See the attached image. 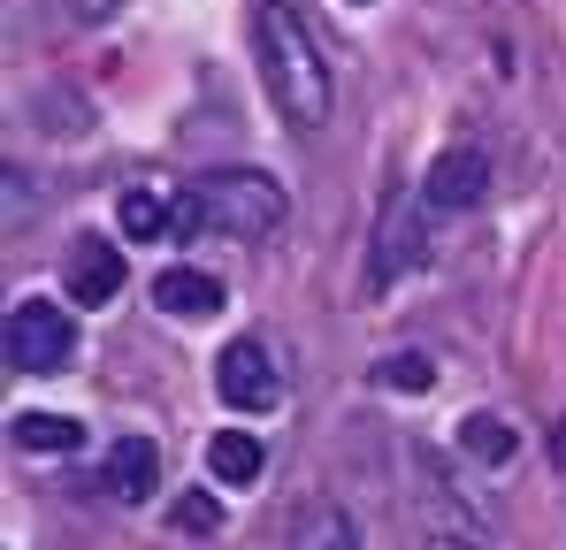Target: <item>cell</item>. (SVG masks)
Listing matches in <instances>:
<instances>
[{
  "label": "cell",
  "instance_id": "6da1fadb",
  "mask_svg": "<svg viewBox=\"0 0 566 550\" xmlns=\"http://www.w3.org/2000/svg\"><path fill=\"white\" fill-rule=\"evenodd\" d=\"M253 39H261V70H269V92H276V107L291 123H329V62H322V46H314V31L298 23V8L291 0H261V15H253Z\"/></svg>",
  "mask_w": 566,
  "mask_h": 550
},
{
  "label": "cell",
  "instance_id": "7a4b0ae2",
  "mask_svg": "<svg viewBox=\"0 0 566 550\" xmlns=\"http://www.w3.org/2000/svg\"><path fill=\"white\" fill-rule=\"evenodd\" d=\"M191 191L207 207V230H222V237H269V230H283V214H291L283 183L261 177V169H222V177H199Z\"/></svg>",
  "mask_w": 566,
  "mask_h": 550
},
{
  "label": "cell",
  "instance_id": "3957f363",
  "mask_svg": "<svg viewBox=\"0 0 566 550\" xmlns=\"http://www.w3.org/2000/svg\"><path fill=\"white\" fill-rule=\"evenodd\" d=\"M70 352H77V321L54 298H23L8 314V367L15 374H62Z\"/></svg>",
  "mask_w": 566,
  "mask_h": 550
},
{
  "label": "cell",
  "instance_id": "277c9868",
  "mask_svg": "<svg viewBox=\"0 0 566 550\" xmlns=\"http://www.w3.org/2000/svg\"><path fill=\"white\" fill-rule=\"evenodd\" d=\"M214 398H222L230 413H269V405L283 398L276 367H269V352H261L253 337L222 345V360H214Z\"/></svg>",
  "mask_w": 566,
  "mask_h": 550
},
{
  "label": "cell",
  "instance_id": "5b68a950",
  "mask_svg": "<svg viewBox=\"0 0 566 550\" xmlns=\"http://www.w3.org/2000/svg\"><path fill=\"white\" fill-rule=\"evenodd\" d=\"M482 183H490V161H482L474 146H452V154H437V161H429L421 199H429L437 214H468L474 199H482Z\"/></svg>",
  "mask_w": 566,
  "mask_h": 550
},
{
  "label": "cell",
  "instance_id": "8992f818",
  "mask_svg": "<svg viewBox=\"0 0 566 550\" xmlns=\"http://www.w3.org/2000/svg\"><path fill=\"white\" fill-rule=\"evenodd\" d=\"M123 290V253L107 237H77L70 245V306H115Z\"/></svg>",
  "mask_w": 566,
  "mask_h": 550
},
{
  "label": "cell",
  "instance_id": "52a82bcc",
  "mask_svg": "<svg viewBox=\"0 0 566 550\" xmlns=\"http://www.w3.org/2000/svg\"><path fill=\"white\" fill-rule=\"evenodd\" d=\"M154 306L177 314V321H207V314H222V283L207 268H161L154 275Z\"/></svg>",
  "mask_w": 566,
  "mask_h": 550
},
{
  "label": "cell",
  "instance_id": "ba28073f",
  "mask_svg": "<svg viewBox=\"0 0 566 550\" xmlns=\"http://www.w3.org/2000/svg\"><path fill=\"white\" fill-rule=\"evenodd\" d=\"M107 489H115L123 505H146V497L161 489V452H154L146 436H115V452H107Z\"/></svg>",
  "mask_w": 566,
  "mask_h": 550
},
{
  "label": "cell",
  "instance_id": "9c48e42d",
  "mask_svg": "<svg viewBox=\"0 0 566 550\" xmlns=\"http://www.w3.org/2000/svg\"><path fill=\"white\" fill-rule=\"evenodd\" d=\"M421 207L429 199H398L390 207V222H382V253H376V283H390L398 268H413L429 245H421Z\"/></svg>",
  "mask_w": 566,
  "mask_h": 550
},
{
  "label": "cell",
  "instance_id": "30bf717a",
  "mask_svg": "<svg viewBox=\"0 0 566 550\" xmlns=\"http://www.w3.org/2000/svg\"><path fill=\"white\" fill-rule=\"evenodd\" d=\"M207 466H214L222 489H245V482L261 474V436H253V429H222V436L207 444Z\"/></svg>",
  "mask_w": 566,
  "mask_h": 550
},
{
  "label": "cell",
  "instance_id": "8fae6325",
  "mask_svg": "<svg viewBox=\"0 0 566 550\" xmlns=\"http://www.w3.org/2000/svg\"><path fill=\"white\" fill-rule=\"evenodd\" d=\"M291 550H360V528H353L345 505H306V520H298Z\"/></svg>",
  "mask_w": 566,
  "mask_h": 550
},
{
  "label": "cell",
  "instance_id": "7c38bea8",
  "mask_svg": "<svg viewBox=\"0 0 566 550\" xmlns=\"http://www.w3.org/2000/svg\"><path fill=\"white\" fill-rule=\"evenodd\" d=\"M460 452H468L474 466H505V458L521 452V436H513L497 413H468V421H460Z\"/></svg>",
  "mask_w": 566,
  "mask_h": 550
},
{
  "label": "cell",
  "instance_id": "4fadbf2b",
  "mask_svg": "<svg viewBox=\"0 0 566 550\" xmlns=\"http://www.w3.org/2000/svg\"><path fill=\"white\" fill-rule=\"evenodd\" d=\"M15 444H23V452H77L85 429H77L70 413H15Z\"/></svg>",
  "mask_w": 566,
  "mask_h": 550
},
{
  "label": "cell",
  "instance_id": "5bb4252c",
  "mask_svg": "<svg viewBox=\"0 0 566 550\" xmlns=\"http://www.w3.org/2000/svg\"><path fill=\"white\" fill-rule=\"evenodd\" d=\"M382 390H398V398H421V390H437V360L429 352H390V360L376 367Z\"/></svg>",
  "mask_w": 566,
  "mask_h": 550
},
{
  "label": "cell",
  "instance_id": "9a60e30c",
  "mask_svg": "<svg viewBox=\"0 0 566 550\" xmlns=\"http://www.w3.org/2000/svg\"><path fill=\"white\" fill-rule=\"evenodd\" d=\"M123 237H169V199H154V191H123Z\"/></svg>",
  "mask_w": 566,
  "mask_h": 550
},
{
  "label": "cell",
  "instance_id": "2e32d148",
  "mask_svg": "<svg viewBox=\"0 0 566 550\" xmlns=\"http://www.w3.org/2000/svg\"><path fill=\"white\" fill-rule=\"evenodd\" d=\"M177 528H185V536H214V528H222V505H214L207 489H185V497H177Z\"/></svg>",
  "mask_w": 566,
  "mask_h": 550
},
{
  "label": "cell",
  "instance_id": "e0dca14e",
  "mask_svg": "<svg viewBox=\"0 0 566 550\" xmlns=\"http://www.w3.org/2000/svg\"><path fill=\"white\" fill-rule=\"evenodd\" d=\"M199 230H207V207H199V191H177V199H169V237L185 245V237H199Z\"/></svg>",
  "mask_w": 566,
  "mask_h": 550
},
{
  "label": "cell",
  "instance_id": "ac0fdd59",
  "mask_svg": "<svg viewBox=\"0 0 566 550\" xmlns=\"http://www.w3.org/2000/svg\"><path fill=\"white\" fill-rule=\"evenodd\" d=\"M437 550H468V543H437Z\"/></svg>",
  "mask_w": 566,
  "mask_h": 550
}]
</instances>
